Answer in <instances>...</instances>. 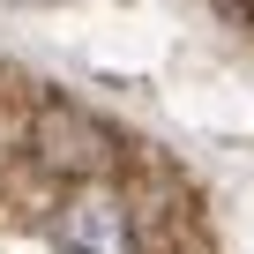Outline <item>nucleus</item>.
I'll use <instances>...</instances> for the list:
<instances>
[{
  "mask_svg": "<svg viewBox=\"0 0 254 254\" xmlns=\"http://www.w3.org/2000/svg\"><path fill=\"white\" fill-rule=\"evenodd\" d=\"M53 239L67 254H135V224H127V202L112 187H82L60 217H53Z\"/></svg>",
  "mask_w": 254,
  "mask_h": 254,
  "instance_id": "f257e3e1",
  "label": "nucleus"
},
{
  "mask_svg": "<svg viewBox=\"0 0 254 254\" xmlns=\"http://www.w3.org/2000/svg\"><path fill=\"white\" fill-rule=\"evenodd\" d=\"M38 157L75 180V172H97L105 165V135H97L90 120H75V112H45L38 120Z\"/></svg>",
  "mask_w": 254,
  "mask_h": 254,
  "instance_id": "f03ea898",
  "label": "nucleus"
}]
</instances>
